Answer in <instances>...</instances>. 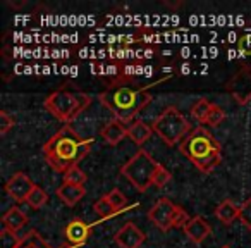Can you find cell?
<instances>
[{"instance_id": "6da1fadb", "label": "cell", "mask_w": 251, "mask_h": 248, "mask_svg": "<svg viewBox=\"0 0 251 248\" xmlns=\"http://www.w3.org/2000/svg\"><path fill=\"white\" fill-rule=\"evenodd\" d=\"M91 145L93 138H81L73 126L66 124L43 143L42 152L53 171L66 174L90 154Z\"/></svg>"}, {"instance_id": "7a4b0ae2", "label": "cell", "mask_w": 251, "mask_h": 248, "mask_svg": "<svg viewBox=\"0 0 251 248\" xmlns=\"http://www.w3.org/2000/svg\"><path fill=\"white\" fill-rule=\"evenodd\" d=\"M171 80V76L160 78L155 83H147L141 86H131L127 83H112L105 91L100 93V102L124 124H131L136 115L151 102L150 88L158 83Z\"/></svg>"}, {"instance_id": "3957f363", "label": "cell", "mask_w": 251, "mask_h": 248, "mask_svg": "<svg viewBox=\"0 0 251 248\" xmlns=\"http://www.w3.org/2000/svg\"><path fill=\"white\" fill-rule=\"evenodd\" d=\"M179 150L201 172H212L222 162V148L206 128L198 126L179 143Z\"/></svg>"}, {"instance_id": "277c9868", "label": "cell", "mask_w": 251, "mask_h": 248, "mask_svg": "<svg viewBox=\"0 0 251 248\" xmlns=\"http://www.w3.org/2000/svg\"><path fill=\"white\" fill-rule=\"evenodd\" d=\"M91 104V97L84 91L74 88H60L45 98V107L50 114L60 122H73L77 119Z\"/></svg>"}, {"instance_id": "5b68a950", "label": "cell", "mask_w": 251, "mask_h": 248, "mask_svg": "<svg viewBox=\"0 0 251 248\" xmlns=\"http://www.w3.org/2000/svg\"><path fill=\"white\" fill-rule=\"evenodd\" d=\"M162 164H158L147 150H138L129 161L121 167V174L124 176L138 192H147L155 181L158 169Z\"/></svg>"}, {"instance_id": "8992f818", "label": "cell", "mask_w": 251, "mask_h": 248, "mask_svg": "<svg viewBox=\"0 0 251 248\" xmlns=\"http://www.w3.org/2000/svg\"><path fill=\"white\" fill-rule=\"evenodd\" d=\"M151 128L160 137V140L165 145H169V147H174V145L181 143L191 133V124H189L188 119L174 105L165 107V110L155 119Z\"/></svg>"}, {"instance_id": "52a82bcc", "label": "cell", "mask_w": 251, "mask_h": 248, "mask_svg": "<svg viewBox=\"0 0 251 248\" xmlns=\"http://www.w3.org/2000/svg\"><path fill=\"white\" fill-rule=\"evenodd\" d=\"M148 219L162 231H169L171 227H184L191 217L182 207L176 205L169 198H160L148 210Z\"/></svg>"}, {"instance_id": "ba28073f", "label": "cell", "mask_w": 251, "mask_h": 248, "mask_svg": "<svg viewBox=\"0 0 251 248\" xmlns=\"http://www.w3.org/2000/svg\"><path fill=\"white\" fill-rule=\"evenodd\" d=\"M227 93L232 100H236L239 105H244L251 100V67H241L239 73H236L229 80L226 86Z\"/></svg>"}, {"instance_id": "9c48e42d", "label": "cell", "mask_w": 251, "mask_h": 248, "mask_svg": "<svg viewBox=\"0 0 251 248\" xmlns=\"http://www.w3.org/2000/svg\"><path fill=\"white\" fill-rule=\"evenodd\" d=\"M35 183L25 172H16L9 178V181L5 183V192L11 196L14 202H26L29 196V193L35 190Z\"/></svg>"}, {"instance_id": "30bf717a", "label": "cell", "mask_w": 251, "mask_h": 248, "mask_svg": "<svg viewBox=\"0 0 251 248\" xmlns=\"http://www.w3.org/2000/svg\"><path fill=\"white\" fill-rule=\"evenodd\" d=\"M145 233L133 222H127L115 233L114 241L119 248H140L145 243Z\"/></svg>"}, {"instance_id": "8fae6325", "label": "cell", "mask_w": 251, "mask_h": 248, "mask_svg": "<svg viewBox=\"0 0 251 248\" xmlns=\"http://www.w3.org/2000/svg\"><path fill=\"white\" fill-rule=\"evenodd\" d=\"M182 229H184L186 236H188L189 240H191L193 243H196V245L203 243V241H205L206 238L212 234V226H210V224L205 220V217H201V216L191 217V219L188 220V224H186Z\"/></svg>"}, {"instance_id": "7c38bea8", "label": "cell", "mask_w": 251, "mask_h": 248, "mask_svg": "<svg viewBox=\"0 0 251 248\" xmlns=\"http://www.w3.org/2000/svg\"><path fill=\"white\" fill-rule=\"evenodd\" d=\"M91 234V227L90 224H86L81 219H73L69 224L66 226V240L69 245L79 248L81 245H84L88 241Z\"/></svg>"}, {"instance_id": "4fadbf2b", "label": "cell", "mask_w": 251, "mask_h": 248, "mask_svg": "<svg viewBox=\"0 0 251 248\" xmlns=\"http://www.w3.org/2000/svg\"><path fill=\"white\" fill-rule=\"evenodd\" d=\"M126 137H127V128H126L124 122H121L119 119H110L103 126V130H101V138H103L108 145H112V147L119 145Z\"/></svg>"}, {"instance_id": "5bb4252c", "label": "cell", "mask_w": 251, "mask_h": 248, "mask_svg": "<svg viewBox=\"0 0 251 248\" xmlns=\"http://www.w3.org/2000/svg\"><path fill=\"white\" fill-rule=\"evenodd\" d=\"M151 133H153V128L148 126L147 122L141 121V119H134L129 126H127V138H131L133 143H136L138 147L147 143L150 140Z\"/></svg>"}, {"instance_id": "9a60e30c", "label": "cell", "mask_w": 251, "mask_h": 248, "mask_svg": "<svg viewBox=\"0 0 251 248\" xmlns=\"http://www.w3.org/2000/svg\"><path fill=\"white\" fill-rule=\"evenodd\" d=\"M86 195V190L84 186H77V185H71V183H62L57 190V196L62 200L66 205L74 207L79 202L83 196Z\"/></svg>"}, {"instance_id": "2e32d148", "label": "cell", "mask_w": 251, "mask_h": 248, "mask_svg": "<svg viewBox=\"0 0 251 248\" xmlns=\"http://www.w3.org/2000/svg\"><path fill=\"white\" fill-rule=\"evenodd\" d=\"M26 222H28V217H26V214L21 212L19 207L9 209L7 212L4 214V217H2L4 227L9 231H12V233H18L19 229H23V227L26 226Z\"/></svg>"}, {"instance_id": "e0dca14e", "label": "cell", "mask_w": 251, "mask_h": 248, "mask_svg": "<svg viewBox=\"0 0 251 248\" xmlns=\"http://www.w3.org/2000/svg\"><path fill=\"white\" fill-rule=\"evenodd\" d=\"M215 217L224 224H232L236 219H239V207L232 200H224L215 207Z\"/></svg>"}, {"instance_id": "ac0fdd59", "label": "cell", "mask_w": 251, "mask_h": 248, "mask_svg": "<svg viewBox=\"0 0 251 248\" xmlns=\"http://www.w3.org/2000/svg\"><path fill=\"white\" fill-rule=\"evenodd\" d=\"M19 248H53V247L40 236L38 231L31 229L26 236H23V245Z\"/></svg>"}, {"instance_id": "d6986e66", "label": "cell", "mask_w": 251, "mask_h": 248, "mask_svg": "<svg viewBox=\"0 0 251 248\" xmlns=\"http://www.w3.org/2000/svg\"><path fill=\"white\" fill-rule=\"evenodd\" d=\"M93 210H95V214H97L100 219H108V217H114L115 214L119 212L117 209H115L114 205H112L110 202L107 200V196H101L98 202H95L93 203Z\"/></svg>"}, {"instance_id": "ffe728a7", "label": "cell", "mask_w": 251, "mask_h": 248, "mask_svg": "<svg viewBox=\"0 0 251 248\" xmlns=\"http://www.w3.org/2000/svg\"><path fill=\"white\" fill-rule=\"evenodd\" d=\"M47 202H49V193H47L45 190L42 188V186H35V190L29 193L28 200H26V203H28V205L31 207L33 210L42 209V207L45 205Z\"/></svg>"}, {"instance_id": "44dd1931", "label": "cell", "mask_w": 251, "mask_h": 248, "mask_svg": "<svg viewBox=\"0 0 251 248\" xmlns=\"http://www.w3.org/2000/svg\"><path fill=\"white\" fill-rule=\"evenodd\" d=\"M23 245V236L18 233H12L9 229L0 231V248H19Z\"/></svg>"}, {"instance_id": "7402d4cb", "label": "cell", "mask_w": 251, "mask_h": 248, "mask_svg": "<svg viewBox=\"0 0 251 248\" xmlns=\"http://www.w3.org/2000/svg\"><path fill=\"white\" fill-rule=\"evenodd\" d=\"M212 105H213L212 102H208L206 98H200V100L191 107V115L196 119V121H200L201 124H205V119H206V115H208Z\"/></svg>"}, {"instance_id": "603a6c76", "label": "cell", "mask_w": 251, "mask_h": 248, "mask_svg": "<svg viewBox=\"0 0 251 248\" xmlns=\"http://www.w3.org/2000/svg\"><path fill=\"white\" fill-rule=\"evenodd\" d=\"M224 119H226V110H224L220 105L213 104L208 112V115H206V119H205V124L206 126L215 128V126H219V124H222Z\"/></svg>"}, {"instance_id": "cb8c5ba5", "label": "cell", "mask_w": 251, "mask_h": 248, "mask_svg": "<svg viewBox=\"0 0 251 248\" xmlns=\"http://www.w3.org/2000/svg\"><path fill=\"white\" fill-rule=\"evenodd\" d=\"M105 196H107V200L119 210V212H121V210H124L126 205H127V198H126V195L119 188L110 190V192H108Z\"/></svg>"}, {"instance_id": "d4e9b609", "label": "cell", "mask_w": 251, "mask_h": 248, "mask_svg": "<svg viewBox=\"0 0 251 248\" xmlns=\"http://www.w3.org/2000/svg\"><path fill=\"white\" fill-rule=\"evenodd\" d=\"M64 183H71V185H77V186H84L86 183V174L81 171L79 167H73L64 174Z\"/></svg>"}, {"instance_id": "484cf974", "label": "cell", "mask_w": 251, "mask_h": 248, "mask_svg": "<svg viewBox=\"0 0 251 248\" xmlns=\"http://www.w3.org/2000/svg\"><path fill=\"white\" fill-rule=\"evenodd\" d=\"M239 220L248 229H251V198H248L246 202L239 207Z\"/></svg>"}, {"instance_id": "4316f807", "label": "cell", "mask_w": 251, "mask_h": 248, "mask_svg": "<svg viewBox=\"0 0 251 248\" xmlns=\"http://www.w3.org/2000/svg\"><path fill=\"white\" fill-rule=\"evenodd\" d=\"M16 124V119L9 115L5 110L0 112V135H5Z\"/></svg>"}, {"instance_id": "83f0119b", "label": "cell", "mask_w": 251, "mask_h": 248, "mask_svg": "<svg viewBox=\"0 0 251 248\" xmlns=\"http://www.w3.org/2000/svg\"><path fill=\"white\" fill-rule=\"evenodd\" d=\"M171 179H172V174L167 171V169L164 167V165H160V169H158L157 176H155L153 185H155V186H158V188H164V186L167 185V183L171 181Z\"/></svg>"}, {"instance_id": "f1b7e54d", "label": "cell", "mask_w": 251, "mask_h": 248, "mask_svg": "<svg viewBox=\"0 0 251 248\" xmlns=\"http://www.w3.org/2000/svg\"><path fill=\"white\" fill-rule=\"evenodd\" d=\"M237 50H239L241 57L251 55V38H248V36H243V38L237 42Z\"/></svg>"}, {"instance_id": "f546056e", "label": "cell", "mask_w": 251, "mask_h": 248, "mask_svg": "<svg viewBox=\"0 0 251 248\" xmlns=\"http://www.w3.org/2000/svg\"><path fill=\"white\" fill-rule=\"evenodd\" d=\"M222 248H230V247H229V245H224V247H222Z\"/></svg>"}]
</instances>
